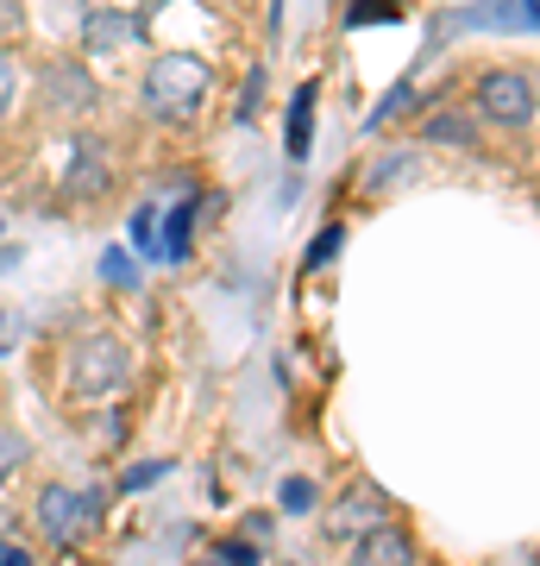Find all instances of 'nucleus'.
Returning a JSON list of instances; mask_svg holds the SVG:
<instances>
[{"label": "nucleus", "instance_id": "f257e3e1", "mask_svg": "<svg viewBox=\"0 0 540 566\" xmlns=\"http://www.w3.org/2000/svg\"><path fill=\"white\" fill-rule=\"evenodd\" d=\"M201 102H208V63L182 57V51H163L151 70H145V107L158 120H195Z\"/></svg>", "mask_w": 540, "mask_h": 566}, {"label": "nucleus", "instance_id": "f03ea898", "mask_svg": "<svg viewBox=\"0 0 540 566\" xmlns=\"http://www.w3.org/2000/svg\"><path fill=\"white\" fill-rule=\"evenodd\" d=\"M133 378V359L114 334H82L76 353H70V385L76 397H114V390Z\"/></svg>", "mask_w": 540, "mask_h": 566}, {"label": "nucleus", "instance_id": "7ed1b4c3", "mask_svg": "<svg viewBox=\"0 0 540 566\" xmlns=\"http://www.w3.org/2000/svg\"><path fill=\"white\" fill-rule=\"evenodd\" d=\"M100 523V497L95 491H76V485H44L39 491V528L51 542H82L88 528Z\"/></svg>", "mask_w": 540, "mask_h": 566}, {"label": "nucleus", "instance_id": "20e7f679", "mask_svg": "<svg viewBox=\"0 0 540 566\" xmlns=\"http://www.w3.org/2000/svg\"><path fill=\"white\" fill-rule=\"evenodd\" d=\"M478 107H484V120L521 126V120H534L540 88H534V76H521V70H497V76L478 82Z\"/></svg>", "mask_w": 540, "mask_h": 566}, {"label": "nucleus", "instance_id": "39448f33", "mask_svg": "<svg viewBox=\"0 0 540 566\" xmlns=\"http://www.w3.org/2000/svg\"><path fill=\"white\" fill-rule=\"evenodd\" d=\"M44 76H51V88H44V102L57 107V114H76V107H88L95 102V82H88V70H82V63H51V70H44Z\"/></svg>", "mask_w": 540, "mask_h": 566}, {"label": "nucleus", "instance_id": "423d86ee", "mask_svg": "<svg viewBox=\"0 0 540 566\" xmlns=\"http://www.w3.org/2000/svg\"><path fill=\"white\" fill-rule=\"evenodd\" d=\"M352 566H415V547H409V535L402 528H371V535H359V554H352Z\"/></svg>", "mask_w": 540, "mask_h": 566}, {"label": "nucleus", "instance_id": "0eeeda50", "mask_svg": "<svg viewBox=\"0 0 540 566\" xmlns=\"http://www.w3.org/2000/svg\"><path fill=\"white\" fill-rule=\"evenodd\" d=\"M133 39H145L139 13H88L82 20V44L88 51H114V44H133Z\"/></svg>", "mask_w": 540, "mask_h": 566}, {"label": "nucleus", "instance_id": "6e6552de", "mask_svg": "<svg viewBox=\"0 0 540 566\" xmlns=\"http://www.w3.org/2000/svg\"><path fill=\"white\" fill-rule=\"evenodd\" d=\"M371 528H383V497L371 485H359L333 510V535H371Z\"/></svg>", "mask_w": 540, "mask_h": 566}, {"label": "nucleus", "instance_id": "1a4fd4ad", "mask_svg": "<svg viewBox=\"0 0 540 566\" xmlns=\"http://www.w3.org/2000/svg\"><path fill=\"white\" fill-rule=\"evenodd\" d=\"M308 145H315V82H301L289 102V158H308Z\"/></svg>", "mask_w": 540, "mask_h": 566}, {"label": "nucleus", "instance_id": "9d476101", "mask_svg": "<svg viewBox=\"0 0 540 566\" xmlns=\"http://www.w3.org/2000/svg\"><path fill=\"white\" fill-rule=\"evenodd\" d=\"M63 189H70V196H100V189H107V164H100V151H82V158L70 164Z\"/></svg>", "mask_w": 540, "mask_h": 566}, {"label": "nucleus", "instance_id": "9b49d317", "mask_svg": "<svg viewBox=\"0 0 540 566\" xmlns=\"http://www.w3.org/2000/svg\"><path fill=\"white\" fill-rule=\"evenodd\" d=\"M189 227H195V208L182 202L177 214H170V221H163V245H158L163 259H189Z\"/></svg>", "mask_w": 540, "mask_h": 566}, {"label": "nucleus", "instance_id": "f8f14e48", "mask_svg": "<svg viewBox=\"0 0 540 566\" xmlns=\"http://www.w3.org/2000/svg\"><path fill=\"white\" fill-rule=\"evenodd\" d=\"M427 139H434V145H472L478 133H472L465 114H427Z\"/></svg>", "mask_w": 540, "mask_h": 566}, {"label": "nucleus", "instance_id": "ddd939ff", "mask_svg": "<svg viewBox=\"0 0 540 566\" xmlns=\"http://www.w3.org/2000/svg\"><path fill=\"white\" fill-rule=\"evenodd\" d=\"M340 245H346V227L333 221V227H320V240L308 245V259H301V271H320L327 259H340Z\"/></svg>", "mask_w": 540, "mask_h": 566}, {"label": "nucleus", "instance_id": "4468645a", "mask_svg": "<svg viewBox=\"0 0 540 566\" xmlns=\"http://www.w3.org/2000/svg\"><path fill=\"white\" fill-rule=\"evenodd\" d=\"M163 472H170V460H139V465H126V472H120V491H151Z\"/></svg>", "mask_w": 540, "mask_h": 566}, {"label": "nucleus", "instance_id": "2eb2a0df", "mask_svg": "<svg viewBox=\"0 0 540 566\" xmlns=\"http://www.w3.org/2000/svg\"><path fill=\"white\" fill-rule=\"evenodd\" d=\"M100 277L114 283V290H133V283H139V264H133V259L120 252V245H114V252L100 259Z\"/></svg>", "mask_w": 540, "mask_h": 566}, {"label": "nucleus", "instance_id": "dca6fc26", "mask_svg": "<svg viewBox=\"0 0 540 566\" xmlns=\"http://www.w3.org/2000/svg\"><path fill=\"white\" fill-rule=\"evenodd\" d=\"M415 102V88H409V82H396V88H390V95H383L378 107H371V133H383V120H396L402 107Z\"/></svg>", "mask_w": 540, "mask_h": 566}, {"label": "nucleus", "instance_id": "f3484780", "mask_svg": "<svg viewBox=\"0 0 540 566\" xmlns=\"http://www.w3.org/2000/svg\"><path fill=\"white\" fill-rule=\"evenodd\" d=\"M25 465V434H13V428H0V485L13 479Z\"/></svg>", "mask_w": 540, "mask_h": 566}, {"label": "nucleus", "instance_id": "a211bd4d", "mask_svg": "<svg viewBox=\"0 0 540 566\" xmlns=\"http://www.w3.org/2000/svg\"><path fill=\"white\" fill-rule=\"evenodd\" d=\"M283 510H289V516H308V510H315V485H308V479H289V485H283Z\"/></svg>", "mask_w": 540, "mask_h": 566}, {"label": "nucleus", "instance_id": "6ab92c4d", "mask_svg": "<svg viewBox=\"0 0 540 566\" xmlns=\"http://www.w3.org/2000/svg\"><path fill=\"white\" fill-rule=\"evenodd\" d=\"M20 340H25V315L20 308H0V359H7Z\"/></svg>", "mask_w": 540, "mask_h": 566}, {"label": "nucleus", "instance_id": "aec40b11", "mask_svg": "<svg viewBox=\"0 0 540 566\" xmlns=\"http://www.w3.org/2000/svg\"><path fill=\"white\" fill-rule=\"evenodd\" d=\"M13 95H20V70H13V51H0V114L13 107Z\"/></svg>", "mask_w": 540, "mask_h": 566}, {"label": "nucleus", "instance_id": "412c9836", "mask_svg": "<svg viewBox=\"0 0 540 566\" xmlns=\"http://www.w3.org/2000/svg\"><path fill=\"white\" fill-rule=\"evenodd\" d=\"M25 32V0H0V39H20Z\"/></svg>", "mask_w": 540, "mask_h": 566}, {"label": "nucleus", "instance_id": "4be33fe9", "mask_svg": "<svg viewBox=\"0 0 540 566\" xmlns=\"http://www.w3.org/2000/svg\"><path fill=\"white\" fill-rule=\"evenodd\" d=\"M151 227H158V214H151V208H139V214H133V245L158 252V233H151Z\"/></svg>", "mask_w": 540, "mask_h": 566}, {"label": "nucleus", "instance_id": "5701e85b", "mask_svg": "<svg viewBox=\"0 0 540 566\" xmlns=\"http://www.w3.org/2000/svg\"><path fill=\"white\" fill-rule=\"evenodd\" d=\"M364 20H396V7L390 0H359L352 7V25H364Z\"/></svg>", "mask_w": 540, "mask_h": 566}, {"label": "nucleus", "instance_id": "b1692460", "mask_svg": "<svg viewBox=\"0 0 540 566\" xmlns=\"http://www.w3.org/2000/svg\"><path fill=\"white\" fill-rule=\"evenodd\" d=\"M409 170H415V158H383L378 170H371V182L383 189V177H409Z\"/></svg>", "mask_w": 540, "mask_h": 566}, {"label": "nucleus", "instance_id": "393cba45", "mask_svg": "<svg viewBox=\"0 0 540 566\" xmlns=\"http://www.w3.org/2000/svg\"><path fill=\"white\" fill-rule=\"evenodd\" d=\"M221 566H258V547H252V542H233V547L221 554Z\"/></svg>", "mask_w": 540, "mask_h": 566}, {"label": "nucleus", "instance_id": "a878e982", "mask_svg": "<svg viewBox=\"0 0 540 566\" xmlns=\"http://www.w3.org/2000/svg\"><path fill=\"white\" fill-rule=\"evenodd\" d=\"M271 528H277V523H271L264 510H252V516H245V535H252V547H258V542H271Z\"/></svg>", "mask_w": 540, "mask_h": 566}, {"label": "nucleus", "instance_id": "bb28decb", "mask_svg": "<svg viewBox=\"0 0 540 566\" xmlns=\"http://www.w3.org/2000/svg\"><path fill=\"white\" fill-rule=\"evenodd\" d=\"M0 566H32V547H20V542H0Z\"/></svg>", "mask_w": 540, "mask_h": 566}, {"label": "nucleus", "instance_id": "cd10ccee", "mask_svg": "<svg viewBox=\"0 0 540 566\" xmlns=\"http://www.w3.org/2000/svg\"><path fill=\"white\" fill-rule=\"evenodd\" d=\"M13 264H20V252H13V245H0V271H13Z\"/></svg>", "mask_w": 540, "mask_h": 566}, {"label": "nucleus", "instance_id": "c85d7f7f", "mask_svg": "<svg viewBox=\"0 0 540 566\" xmlns=\"http://www.w3.org/2000/svg\"><path fill=\"white\" fill-rule=\"evenodd\" d=\"M521 7H528V20H534V25H540V0H521Z\"/></svg>", "mask_w": 540, "mask_h": 566}, {"label": "nucleus", "instance_id": "c756f323", "mask_svg": "<svg viewBox=\"0 0 540 566\" xmlns=\"http://www.w3.org/2000/svg\"><path fill=\"white\" fill-rule=\"evenodd\" d=\"M195 566H221V560H195Z\"/></svg>", "mask_w": 540, "mask_h": 566}]
</instances>
